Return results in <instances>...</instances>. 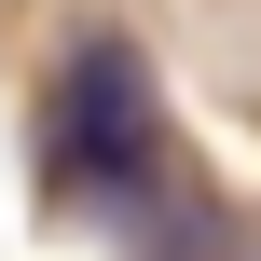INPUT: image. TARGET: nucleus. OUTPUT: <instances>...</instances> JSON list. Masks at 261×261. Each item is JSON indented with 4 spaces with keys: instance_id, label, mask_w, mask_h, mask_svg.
I'll list each match as a JSON object with an SVG mask.
<instances>
[{
    "instance_id": "1",
    "label": "nucleus",
    "mask_w": 261,
    "mask_h": 261,
    "mask_svg": "<svg viewBox=\"0 0 261 261\" xmlns=\"http://www.w3.org/2000/svg\"><path fill=\"white\" fill-rule=\"evenodd\" d=\"M69 165H83V179H138V165H151V69H138L124 41H96V55L69 69Z\"/></svg>"
}]
</instances>
